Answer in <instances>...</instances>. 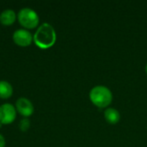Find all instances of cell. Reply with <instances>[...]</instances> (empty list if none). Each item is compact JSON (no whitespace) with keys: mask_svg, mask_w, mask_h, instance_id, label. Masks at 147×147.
I'll return each mask as SVG.
<instances>
[{"mask_svg":"<svg viewBox=\"0 0 147 147\" xmlns=\"http://www.w3.org/2000/svg\"><path fill=\"white\" fill-rule=\"evenodd\" d=\"M16 13L12 9H5L0 14V22L3 25H11L16 21Z\"/></svg>","mask_w":147,"mask_h":147,"instance_id":"7","label":"cell"},{"mask_svg":"<svg viewBox=\"0 0 147 147\" xmlns=\"http://www.w3.org/2000/svg\"><path fill=\"white\" fill-rule=\"evenodd\" d=\"M16 117L15 107L10 103H4L0 106V122L2 124H10Z\"/></svg>","mask_w":147,"mask_h":147,"instance_id":"4","label":"cell"},{"mask_svg":"<svg viewBox=\"0 0 147 147\" xmlns=\"http://www.w3.org/2000/svg\"><path fill=\"white\" fill-rule=\"evenodd\" d=\"M146 72H147V65H146Z\"/></svg>","mask_w":147,"mask_h":147,"instance_id":"12","label":"cell"},{"mask_svg":"<svg viewBox=\"0 0 147 147\" xmlns=\"http://www.w3.org/2000/svg\"><path fill=\"white\" fill-rule=\"evenodd\" d=\"M30 126V122H29V120L27 119V118H24L21 121V123H20V129L22 131V132H25L28 129Z\"/></svg>","mask_w":147,"mask_h":147,"instance_id":"10","label":"cell"},{"mask_svg":"<svg viewBox=\"0 0 147 147\" xmlns=\"http://www.w3.org/2000/svg\"><path fill=\"white\" fill-rule=\"evenodd\" d=\"M104 115H105V119L111 124L117 123L121 118L120 113L115 109L113 108L107 109L104 112Z\"/></svg>","mask_w":147,"mask_h":147,"instance_id":"8","label":"cell"},{"mask_svg":"<svg viewBox=\"0 0 147 147\" xmlns=\"http://www.w3.org/2000/svg\"><path fill=\"white\" fill-rule=\"evenodd\" d=\"M19 23L27 28H34L39 24V16L37 13L30 8H23L18 12Z\"/></svg>","mask_w":147,"mask_h":147,"instance_id":"3","label":"cell"},{"mask_svg":"<svg viewBox=\"0 0 147 147\" xmlns=\"http://www.w3.org/2000/svg\"><path fill=\"white\" fill-rule=\"evenodd\" d=\"M13 40L21 47H28L32 43L33 36L27 29H17L13 34Z\"/></svg>","mask_w":147,"mask_h":147,"instance_id":"5","label":"cell"},{"mask_svg":"<svg viewBox=\"0 0 147 147\" xmlns=\"http://www.w3.org/2000/svg\"><path fill=\"white\" fill-rule=\"evenodd\" d=\"M90 98L91 102L97 107L105 108L112 102L113 96L109 88L103 85H98L90 90Z\"/></svg>","mask_w":147,"mask_h":147,"instance_id":"2","label":"cell"},{"mask_svg":"<svg viewBox=\"0 0 147 147\" xmlns=\"http://www.w3.org/2000/svg\"><path fill=\"white\" fill-rule=\"evenodd\" d=\"M13 88L7 81H0V97L6 99L12 96Z\"/></svg>","mask_w":147,"mask_h":147,"instance_id":"9","label":"cell"},{"mask_svg":"<svg viewBox=\"0 0 147 147\" xmlns=\"http://www.w3.org/2000/svg\"><path fill=\"white\" fill-rule=\"evenodd\" d=\"M34 41L41 49L51 47L56 41V32L49 23L41 24L34 34Z\"/></svg>","mask_w":147,"mask_h":147,"instance_id":"1","label":"cell"},{"mask_svg":"<svg viewBox=\"0 0 147 147\" xmlns=\"http://www.w3.org/2000/svg\"><path fill=\"white\" fill-rule=\"evenodd\" d=\"M16 107L18 113L22 116L28 117L34 113V106L32 102L25 97L19 98L16 102Z\"/></svg>","mask_w":147,"mask_h":147,"instance_id":"6","label":"cell"},{"mask_svg":"<svg viewBox=\"0 0 147 147\" xmlns=\"http://www.w3.org/2000/svg\"><path fill=\"white\" fill-rule=\"evenodd\" d=\"M1 125H2V123H1V122H0V127H1Z\"/></svg>","mask_w":147,"mask_h":147,"instance_id":"13","label":"cell"},{"mask_svg":"<svg viewBox=\"0 0 147 147\" xmlns=\"http://www.w3.org/2000/svg\"><path fill=\"white\" fill-rule=\"evenodd\" d=\"M5 146V140L2 134H0V147Z\"/></svg>","mask_w":147,"mask_h":147,"instance_id":"11","label":"cell"}]
</instances>
